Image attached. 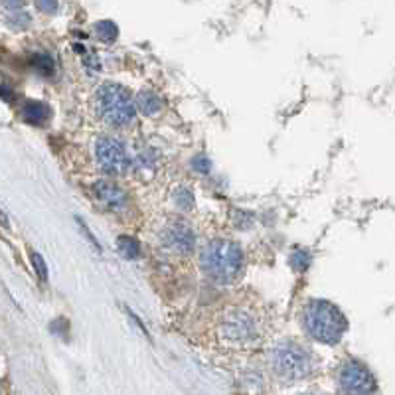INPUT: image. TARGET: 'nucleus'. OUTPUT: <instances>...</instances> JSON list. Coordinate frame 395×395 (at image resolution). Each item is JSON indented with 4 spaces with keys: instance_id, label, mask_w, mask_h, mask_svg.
Instances as JSON below:
<instances>
[{
    "instance_id": "nucleus-10",
    "label": "nucleus",
    "mask_w": 395,
    "mask_h": 395,
    "mask_svg": "<svg viewBox=\"0 0 395 395\" xmlns=\"http://www.w3.org/2000/svg\"><path fill=\"white\" fill-rule=\"evenodd\" d=\"M22 115H24V121L30 124H36L42 127L49 119V107L42 101H26L24 107H22Z\"/></svg>"
},
{
    "instance_id": "nucleus-1",
    "label": "nucleus",
    "mask_w": 395,
    "mask_h": 395,
    "mask_svg": "<svg viewBox=\"0 0 395 395\" xmlns=\"http://www.w3.org/2000/svg\"><path fill=\"white\" fill-rule=\"evenodd\" d=\"M303 324L314 340L324 344H336L348 328L342 310L324 298H310L305 305Z\"/></svg>"
},
{
    "instance_id": "nucleus-19",
    "label": "nucleus",
    "mask_w": 395,
    "mask_h": 395,
    "mask_svg": "<svg viewBox=\"0 0 395 395\" xmlns=\"http://www.w3.org/2000/svg\"><path fill=\"white\" fill-rule=\"evenodd\" d=\"M190 166L196 170V172H200V174H208L210 172V168H211V162H210V159L206 156V154H196L192 161H190Z\"/></svg>"
},
{
    "instance_id": "nucleus-18",
    "label": "nucleus",
    "mask_w": 395,
    "mask_h": 395,
    "mask_svg": "<svg viewBox=\"0 0 395 395\" xmlns=\"http://www.w3.org/2000/svg\"><path fill=\"white\" fill-rule=\"evenodd\" d=\"M291 265L298 269V271H305L310 265V255L305 249H295L293 255H291Z\"/></svg>"
},
{
    "instance_id": "nucleus-6",
    "label": "nucleus",
    "mask_w": 395,
    "mask_h": 395,
    "mask_svg": "<svg viewBox=\"0 0 395 395\" xmlns=\"http://www.w3.org/2000/svg\"><path fill=\"white\" fill-rule=\"evenodd\" d=\"M95 156L101 170L107 174H123L131 166V156L127 152V147L115 136H99Z\"/></svg>"
},
{
    "instance_id": "nucleus-11",
    "label": "nucleus",
    "mask_w": 395,
    "mask_h": 395,
    "mask_svg": "<svg viewBox=\"0 0 395 395\" xmlns=\"http://www.w3.org/2000/svg\"><path fill=\"white\" fill-rule=\"evenodd\" d=\"M136 103H138V109L145 113V115H156L162 109L161 95L154 93V91H150V89L140 91L138 97H136Z\"/></svg>"
},
{
    "instance_id": "nucleus-16",
    "label": "nucleus",
    "mask_w": 395,
    "mask_h": 395,
    "mask_svg": "<svg viewBox=\"0 0 395 395\" xmlns=\"http://www.w3.org/2000/svg\"><path fill=\"white\" fill-rule=\"evenodd\" d=\"M95 34L103 42H113L115 38L119 36V28L111 20H99L95 24Z\"/></svg>"
},
{
    "instance_id": "nucleus-3",
    "label": "nucleus",
    "mask_w": 395,
    "mask_h": 395,
    "mask_svg": "<svg viewBox=\"0 0 395 395\" xmlns=\"http://www.w3.org/2000/svg\"><path fill=\"white\" fill-rule=\"evenodd\" d=\"M97 115L111 127H124L136 117V105L131 93L119 83H103L95 93Z\"/></svg>"
},
{
    "instance_id": "nucleus-12",
    "label": "nucleus",
    "mask_w": 395,
    "mask_h": 395,
    "mask_svg": "<svg viewBox=\"0 0 395 395\" xmlns=\"http://www.w3.org/2000/svg\"><path fill=\"white\" fill-rule=\"evenodd\" d=\"M32 67L36 70L38 74L42 75H54L56 74V62L54 58L49 56L48 51H34L32 58H30Z\"/></svg>"
},
{
    "instance_id": "nucleus-9",
    "label": "nucleus",
    "mask_w": 395,
    "mask_h": 395,
    "mask_svg": "<svg viewBox=\"0 0 395 395\" xmlns=\"http://www.w3.org/2000/svg\"><path fill=\"white\" fill-rule=\"evenodd\" d=\"M91 192H93V196L97 198L99 204H103L107 210L123 211L127 208V202H129L127 194L123 192V188L119 184H115L113 180L103 178V180L93 182Z\"/></svg>"
},
{
    "instance_id": "nucleus-8",
    "label": "nucleus",
    "mask_w": 395,
    "mask_h": 395,
    "mask_svg": "<svg viewBox=\"0 0 395 395\" xmlns=\"http://www.w3.org/2000/svg\"><path fill=\"white\" fill-rule=\"evenodd\" d=\"M161 241L166 249H170L174 253H192L196 249V234L194 229L186 222H170L164 225L161 232Z\"/></svg>"
},
{
    "instance_id": "nucleus-20",
    "label": "nucleus",
    "mask_w": 395,
    "mask_h": 395,
    "mask_svg": "<svg viewBox=\"0 0 395 395\" xmlns=\"http://www.w3.org/2000/svg\"><path fill=\"white\" fill-rule=\"evenodd\" d=\"M75 222H77V225H79V227H81V232H83V234H86L87 241H89V243H91V245L95 247V249H97V251H101V245H99L97 237H95V235H93V234H91V232H89V227H87V223L83 222V218H75Z\"/></svg>"
},
{
    "instance_id": "nucleus-7",
    "label": "nucleus",
    "mask_w": 395,
    "mask_h": 395,
    "mask_svg": "<svg viewBox=\"0 0 395 395\" xmlns=\"http://www.w3.org/2000/svg\"><path fill=\"white\" fill-rule=\"evenodd\" d=\"M223 338L232 344H247V342H253L255 336H257V322L251 316V312L241 309L229 310L225 316H223L222 326Z\"/></svg>"
},
{
    "instance_id": "nucleus-17",
    "label": "nucleus",
    "mask_w": 395,
    "mask_h": 395,
    "mask_svg": "<svg viewBox=\"0 0 395 395\" xmlns=\"http://www.w3.org/2000/svg\"><path fill=\"white\" fill-rule=\"evenodd\" d=\"M30 259H32V265H34V271H36L38 279H40L42 283H46V281H48V267H46L44 257H42L38 251H30Z\"/></svg>"
},
{
    "instance_id": "nucleus-4",
    "label": "nucleus",
    "mask_w": 395,
    "mask_h": 395,
    "mask_svg": "<svg viewBox=\"0 0 395 395\" xmlns=\"http://www.w3.org/2000/svg\"><path fill=\"white\" fill-rule=\"evenodd\" d=\"M271 364L275 373L284 382H298L312 371L310 354L305 348L293 342H283L277 346L271 354Z\"/></svg>"
},
{
    "instance_id": "nucleus-2",
    "label": "nucleus",
    "mask_w": 395,
    "mask_h": 395,
    "mask_svg": "<svg viewBox=\"0 0 395 395\" xmlns=\"http://www.w3.org/2000/svg\"><path fill=\"white\" fill-rule=\"evenodd\" d=\"M200 263L204 273L216 283H234L243 269V251L229 239H211L202 249Z\"/></svg>"
},
{
    "instance_id": "nucleus-5",
    "label": "nucleus",
    "mask_w": 395,
    "mask_h": 395,
    "mask_svg": "<svg viewBox=\"0 0 395 395\" xmlns=\"http://www.w3.org/2000/svg\"><path fill=\"white\" fill-rule=\"evenodd\" d=\"M338 383L346 395H376L378 392L376 376L358 360H348L340 366Z\"/></svg>"
},
{
    "instance_id": "nucleus-15",
    "label": "nucleus",
    "mask_w": 395,
    "mask_h": 395,
    "mask_svg": "<svg viewBox=\"0 0 395 395\" xmlns=\"http://www.w3.org/2000/svg\"><path fill=\"white\" fill-rule=\"evenodd\" d=\"M172 200H174V204H176L180 210H192V208H194V204H196L192 190H188L186 186H178V188L174 190Z\"/></svg>"
},
{
    "instance_id": "nucleus-21",
    "label": "nucleus",
    "mask_w": 395,
    "mask_h": 395,
    "mask_svg": "<svg viewBox=\"0 0 395 395\" xmlns=\"http://www.w3.org/2000/svg\"><path fill=\"white\" fill-rule=\"evenodd\" d=\"M124 310H127V314H129V319H131V321H133V322H135V324H136V328H138V330H140V332L145 334V336H147L148 340H150V334H148L147 326H145V322L140 321V319H138V316H136L135 312H133V310L129 309V307H124Z\"/></svg>"
},
{
    "instance_id": "nucleus-14",
    "label": "nucleus",
    "mask_w": 395,
    "mask_h": 395,
    "mask_svg": "<svg viewBox=\"0 0 395 395\" xmlns=\"http://www.w3.org/2000/svg\"><path fill=\"white\" fill-rule=\"evenodd\" d=\"M6 10H10L13 8L14 13H8V20L13 22L14 26H18V28H26L28 22H30V14L24 10V2H4L2 4Z\"/></svg>"
},
{
    "instance_id": "nucleus-23",
    "label": "nucleus",
    "mask_w": 395,
    "mask_h": 395,
    "mask_svg": "<svg viewBox=\"0 0 395 395\" xmlns=\"http://www.w3.org/2000/svg\"><path fill=\"white\" fill-rule=\"evenodd\" d=\"M305 395H312V394H305Z\"/></svg>"
},
{
    "instance_id": "nucleus-13",
    "label": "nucleus",
    "mask_w": 395,
    "mask_h": 395,
    "mask_svg": "<svg viewBox=\"0 0 395 395\" xmlns=\"http://www.w3.org/2000/svg\"><path fill=\"white\" fill-rule=\"evenodd\" d=\"M117 247H119L121 255L127 257V259H136V257L140 255V243H138V239L133 237V235H119Z\"/></svg>"
},
{
    "instance_id": "nucleus-22",
    "label": "nucleus",
    "mask_w": 395,
    "mask_h": 395,
    "mask_svg": "<svg viewBox=\"0 0 395 395\" xmlns=\"http://www.w3.org/2000/svg\"><path fill=\"white\" fill-rule=\"evenodd\" d=\"M36 6L40 10H46V13H56L58 8H60V4L56 2V0H42V2H36Z\"/></svg>"
}]
</instances>
